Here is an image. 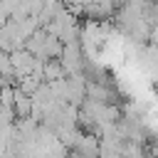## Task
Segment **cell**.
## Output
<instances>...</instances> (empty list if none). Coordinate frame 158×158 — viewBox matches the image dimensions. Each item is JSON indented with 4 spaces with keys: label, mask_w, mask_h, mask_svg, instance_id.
I'll return each instance as SVG.
<instances>
[{
    "label": "cell",
    "mask_w": 158,
    "mask_h": 158,
    "mask_svg": "<svg viewBox=\"0 0 158 158\" xmlns=\"http://www.w3.org/2000/svg\"><path fill=\"white\" fill-rule=\"evenodd\" d=\"M59 62H62V67H64L67 74L81 72V47H79V40H72V42H64L62 44Z\"/></svg>",
    "instance_id": "6da1fadb"
},
{
    "label": "cell",
    "mask_w": 158,
    "mask_h": 158,
    "mask_svg": "<svg viewBox=\"0 0 158 158\" xmlns=\"http://www.w3.org/2000/svg\"><path fill=\"white\" fill-rule=\"evenodd\" d=\"M10 57V67H12V74L15 77H22V74H30L32 72V64H35V54L25 47H17L12 52H7Z\"/></svg>",
    "instance_id": "7a4b0ae2"
},
{
    "label": "cell",
    "mask_w": 158,
    "mask_h": 158,
    "mask_svg": "<svg viewBox=\"0 0 158 158\" xmlns=\"http://www.w3.org/2000/svg\"><path fill=\"white\" fill-rule=\"evenodd\" d=\"M12 111H15V118L30 116V111H32V96L20 91L17 86H15V96H12Z\"/></svg>",
    "instance_id": "3957f363"
},
{
    "label": "cell",
    "mask_w": 158,
    "mask_h": 158,
    "mask_svg": "<svg viewBox=\"0 0 158 158\" xmlns=\"http://www.w3.org/2000/svg\"><path fill=\"white\" fill-rule=\"evenodd\" d=\"M59 77H67V72H64V67H62L59 57H49V59H44L42 79H44V81H52V79H59Z\"/></svg>",
    "instance_id": "277c9868"
},
{
    "label": "cell",
    "mask_w": 158,
    "mask_h": 158,
    "mask_svg": "<svg viewBox=\"0 0 158 158\" xmlns=\"http://www.w3.org/2000/svg\"><path fill=\"white\" fill-rule=\"evenodd\" d=\"M151 153H156V156H158V146H156V148H151Z\"/></svg>",
    "instance_id": "5b68a950"
}]
</instances>
